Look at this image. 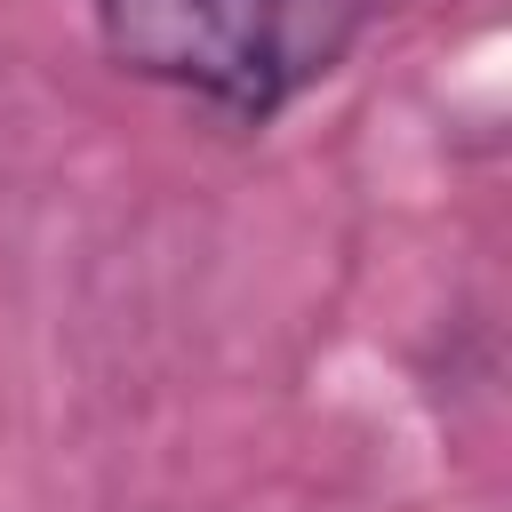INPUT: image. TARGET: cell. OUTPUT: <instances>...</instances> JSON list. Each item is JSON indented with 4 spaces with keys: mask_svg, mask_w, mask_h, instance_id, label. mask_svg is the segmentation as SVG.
<instances>
[{
    "mask_svg": "<svg viewBox=\"0 0 512 512\" xmlns=\"http://www.w3.org/2000/svg\"><path fill=\"white\" fill-rule=\"evenodd\" d=\"M96 48L232 128L280 120L360 32V0H88Z\"/></svg>",
    "mask_w": 512,
    "mask_h": 512,
    "instance_id": "6da1fadb",
    "label": "cell"
}]
</instances>
